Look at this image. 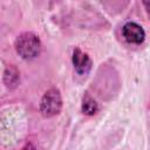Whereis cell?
<instances>
[{
	"instance_id": "cell-1",
	"label": "cell",
	"mask_w": 150,
	"mask_h": 150,
	"mask_svg": "<svg viewBox=\"0 0 150 150\" xmlns=\"http://www.w3.org/2000/svg\"><path fill=\"white\" fill-rule=\"evenodd\" d=\"M15 49L23 59H34L40 54L41 43L33 33H22L15 40Z\"/></svg>"
},
{
	"instance_id": "cell-2",
	"label": "cell",
	"mask_w": 150,
	"mask_h": 150,
	"mask_svg": "<svg viewBox=\"0 0 150 150\" xmlns=\"http://www.w3.org/2000/svg\"><path fill=\"white\" fill-rule=\"evenodd\" d=\"M61 107H62V100H61L60 91L55 88L47 90L45 93V95L41 100V104H40L42 115L46 117L57 115L61 110Z\"/></svg>"
},
{
	"instance_id": "cell-3",
	"label": "cell",
	"mask_w": 150,
	"mask_h": 150,
	"mask_svg": "<svg viewBox=\"0 0 150 150\" xmlns=\"http://www.w3.org/2000/svg\"><path fill=\"white\" fill-rule=\"evenodd\" d=\"M122 34L125 41H128L129 43H135V45L142 43L145 38V33L143 28L135 22L125 23L122 28Z\"/></svg>"
},
{
	"instance_id": "cell-4",
	"label": "cell",
	"mask_w": 150,
	"mask_h": 150,
	"mask_svg": "<svg viewBox=\"0 0 150 150\" xmlns=\"http://www.w3.org/2000/svg\"><path fill=\"white\" fill-rule=\"evenodd\" d=\"M73 64L77 74L86 75L91 68V60L89 59L88 54L83 53L79 48H76L73 53Z\"/></svg>"
},
{
	"instance_id": "cell-5",
	"label": "cell",
	"mask_w": 150,
	"mask_h": 150,
	"mask_svg": "<svg viewBox=\"0 0 150 150\" xmlns=\"http://www.w3.org/2000/svg\"><path fill=\"white\" fill-rule=\"evenodd\" d=\"M98 110V105L95 100H93L90 96L83 97V103H82V111L86 115H94Z\"/></svg>"
},
{
	"instance_id": "cell-6",
	"label": "cell",
	"mask_w": 150,
	"mask_h": 150,
	"mask_svg": "<svg viewBox=\"0 0 150 150\" xmlns=\"http://www.w3.org/2000/svg\"><path fill=\"white\" fill-rule=\"evenodd\" d=\"M143 1H144V5H145V8L148 9V8H149V6H148V0H143Z\"/></svg>"
}]
</instances>
